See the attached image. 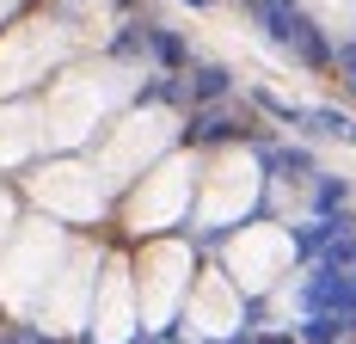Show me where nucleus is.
Wrapping results in <instances>:
<instances>
[{"label":"nucleus","mask_w":356,"mask_h":344,"mask_svg":"<svg viewBox=\"0 0 356 344\" xmlns=\"http://www.w3.org/2000/svg\"><path fill=\"white\" fill-rule=\"evenodd\" d=\"M344 228H356V215H332V221L307 215V221H295V228H289V246H295V258H301V265H320V258H325V246L338 240Z\"/></svg>","instance_id":"7ed1b4c3"},{"label":"nucleus","mask_w":356,"mask_h":344,"mask_svg":"<svg viewBox=\"0 0 356 344\" xmlns=\"http://www.w3.org/2000/svg\"><path fill=\"white\" fill-rule=\"evenodd\" d=\"M178 6H191V13H215L221 0H178Z\"/></svg>","instance_id":"ddd939ff"},{"label":"nucleus","mask_w":356,"mask_h":344,"mask_svg":"<svg viewBox=\"0 0 356 344\" xmlns=\"http://www.w3.org/2000/svg\"><path fill=\"white\" fill-rule=\"evenodd\" d=\"M147 31V62L166 74H191V37L178 25H142Z\"/></svg>","instance_id":"20e7f679"},{"label":"nucleus","mask_w":356,"mask_h":344,"mask_svg":"<svg viewBox=\"0 0 356 344\" xmlns=\"http://www.w3.org/2000/svg\"><path fill=\"white\" fill-rule=\"evenodd\" d=\"M350 344H356V338H350Z\"/></svg>","instance_id":"2eb2a0df"},{"label":"nucleus","mask_w":356,"mask_h":344,"mask_svg":"<svg viewBox=\"0 0 356 344\" xmlns=\"http://www.w3.org/2000/svg\"><path fill=\"white\" fill-rule=\"evenodd\" d=\"M184 141L191 148H227V141H252V148H264V130L246 123V117H234V111H221V104H197L191 111V123H184Z\"/></svg>","instance_id":"f257e3e1"},{"label":"nucleus","mask_w":356,"mask_h":344,"mask_svg":"<svg viewBox=\"0 0 356 344\" xmlns=\"http://www.w3.org/2000/svg\"><path fill=\"white\" fill-rule=\"evenodd\" d=\"M252 111H264V117L283 123V130H301V104H295V99H277L270 86H252Z\"/></svg>","instance_id":"9d476101"},{"label":"nucleus","mask_w":356,"mask_h":344,"mask_svg":"<svg viewBox=\"0 0 356 344\" xmlns=\"http://www.w3.org/2000/svg\"><path fill=\"white\" fill-rule=\"evenodd\" d=\"M105 49L117 56V62H142V56H147V31H142V19H129V25H117Z\"/></svg>","instance_id":"9b49d317"},{"label":"nucleus","mask_w":356,"mask_h":344,"mask_svg":"<svg viewBox=\"0 0 356 344\" xmlns=\"http://www.w3.org/2000/svg\"><path fill=\"white\" fill-rule=\"evenodd\" d=\"M307 215H350V178H338V172H314V185H307Z\"/></svg>","instance_id":"0eeeda50"},{"label":"nucleus","mask_w":356,"mask_h":344,"mask_svg":"<svg viewBox=\"0 0 356 344\" xmlns=\"http://www.w3.org/2000/svg\"><path fill=\"white\" fill-rule=\"evenodd\" d=\"M338 74H344V86L356 93V37H344V43H338Z\"/></svg>","instance_id":"f8f14e48"},{"label":"nucleus","mask_w":356,"mask_h":344,"mask_svg":"<svg viewBox=\"0 0 356 344\" xmlns=\"http://www.w3.org/2000/svg\"><path fill=\"white\" fill-rule=\"evenodd\" d=\"M301 136L350 141V148H356V117H350V111H338V104H301Z\"/></svg>","instance_id":"423d86ee"},{"label":"nucleus","mask_w":356,"mask_h":344,"mask_svg":"<svg viewBox=\"0 0 356 344\" xmlns=\"http://www.w3.org/2000/svg\"><path fill=\"white\" fill-rule=\"evenodd\" d=\"M136 104H172V111H184V104H191V80H184V74L154 68L142 86H136Z\"/></svg>","instance_id":"6e6552de"},{"label":"nucleus","mask_w":356,"mask_h":344,"mask_svg":"<svg viewBox=\"0 0 356 344\" xmlns=\"http://www.w3.org/2000/svg\"><path fill=\"white\" fill-rule=\"evenodd\" d=\"M350 320L344 313H301L295 320V344H350Z\"/></svg>","instance_id":"1a4fd4ad"},{"label":"nucleus","mask_w":356,"mask_h":344,"mask_svg":"<svg viewBox=\"0 0 356 344\" xmlns=\"http://www.w3.org/2000/svg\"><path fill=\"white\" fill-rule=\"evenodd\" d=\"M111 6H123V13H136V6H142V0H111Z\"/></svg>","instance_id":"4468645a"},{"label":"nucleus","mask_w":356,"mask_h":344,"mask_svg":"<svg viewBox=\"0 0 356 344\" xmlns=\"http://www.w3.org/2000/svg\"><path fill=\"white\" fill-rule=\"evenodd\" d=\"M184 80H191V104H227V99H234V86H240L227 62H191Z\"/></svg>","instance_id":"39448f33"},{"label":"nucleus","mask_w":356,"mask_h":344,"mask_svg":"<svg viewBox=\"0 0 356 344\" xmlns=\"http://www.w3.org/2000/svg\"><path fill=\"white\" fill-rule=\"evenodd\" d=\"M258 166H264V178H277V185H314L320 160H314V148H295V141H264V148H258Z\"/></svg>","instance_id":"f03ea898"}]
</instances>
